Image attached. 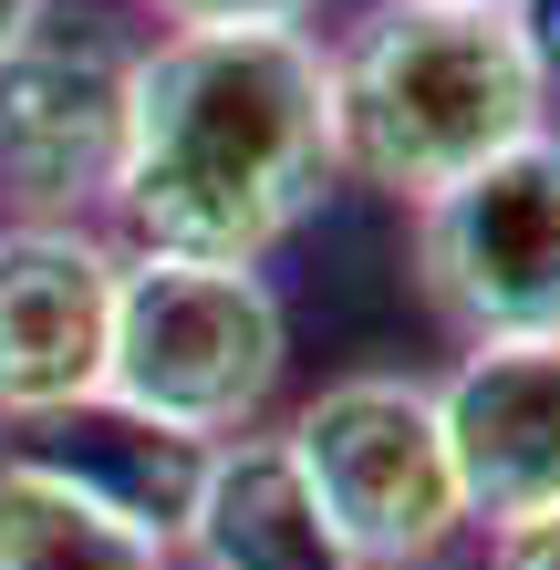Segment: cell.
<instances>
[{
	"label": "cell",
	"mask_w": 560,
	"mask_h": 570,
	"mask_svg": "<svg viewBox=\"0 0 560 570\" xmlns=\"http://www.w3.org/2000/svg\"><path fill=\"white\" fill-rule=\"evenodd\" d=\"M343 187L333 62L312 31H156L125 73L115 228L125 249L259 271Z\"/></svg>",
	"instance_id": "cell-1"
},
{
	"label": "cell",
	"mask_w": 560,
	"mask_h": 570,
	"mask_svg": "<svg viewBox=\"0 0 560 570\" xmlns=\"http://www.w3.org/2000/svg\"><path fill=\"white\" fill-rule=\"evenodd\" d=\"M322 62H333L343 177L405 208L550 125V83L509 0H374L343 42H322Z\"/></svg>",
	"instance_id": "cell-2"
},
{
	"label": "cell",
	"mask_w": 560,
	"mask_h": 570,
	"mask_svg": "<svg viewBox=\"0 0 560 570\" xmlns=\"http://www.w3.org/2000/svg\"><path fill=\"white\" fill-rule=\"evenodd\" d=\"M281 374H291V312H281L271 271L125 249L105 394H94V405L177 435V446H228V435L271 425Z\"/></svg>",
	"instance_id": "cell-3"
},
{
	"label": "cell",
	"mask_w": 560,
	"mask_h": 570,
	"mask_svg": "<svg viewBox=\"0 0 560 570\" xmlns=\"http://www.w3.org/2000/svg\"><path fill=\"white\" fill-rule=\"evenodd\" d=\"M312 509L333 519L353 570H436L456 550V466L436 435V384L415 374H343L281 425Z\"/></svg>",
	"instance_id": "cell-4"
},
{
	"label": "cell",
	"mask_w": 560,
	"mask_h": 570,
	"mask_svg": "<svg viewBox=\"0 0 560 570\" xmlns=\"http://www.w3.org/2000/svg\"><path fill=\"white\" fill-rule=\"evenodd\" d=\"M415 291L456 343L560 332V115L415 208Z\"/></svg>",
	"instance_id": "cell-5"
},
{
	"label": "cell",
	"mask_w": 560,
	"mask_h": 570,
	"mask_svg": "<svg viewBox=\"0 0 560 570\" xmlns=\"http://www.w3.org/2000/svg\"><path fill=\"white\" fill-rule=\"evenodd\" d=\"M125 73L136 42L105 21H31L0 52V208L94 218L125 156Z\"/></svg>",
	"instance_id": "cell-6"
},
{
	"label": "cell",
	"mask_w": 560,
	"mask_h": 570,
	"mask_svg": "<svg viewBox=\"0 0 560 570\" xmlns=\"http://www.w3.org/2000/svg\"><path fill=\"white\" fill-rule=\"evenodd\" d=\"M125 249L94 218H0V425H52L105 394Z\"/></svg>",
	"instance_id": "cell-7"
},
{
	"label": "cell",
	"mask_w": 560,
	"mask_h": 570,
	"mask_svg": "<svg viewBox=\"0 0 560 570\" xmlns=\"http://www.w3.org/2000/svg\"><path fill=\"white\" fill-rule=\"evenodd\" d=\"M436 435L468 529H530L560 509V332L468 343L436 384Z\"/></svg>",
	"instance_id": "cell-8"
},
{
	"label": "cell",
	"mask_w": 560,
	"mask_h": 570,
	"mask_svg": "<svg viewBox=\"0 0 560 570\" xmlns=\"http://www.w3.org/2000/svg\"><path fill=\"white\" fill-rule=\"evenodd\" d=\"M187 570H353V550L333 540V519L312 509L302 466L271 425L197 446V478L177 498V540Z\"/></svg>",
	"instance_id": "cell-9"
},
{
	"label": "cell",
	"mask_w": 560,
	"mask_h": 570,
	"mask_svg": "<svg viewBox=\"0 0 560 570\" xmlns=\"http://www.w3.org/2000/svg\"><path fill=\"white\" fill-rule=\"evenodd\" d=\"M0 570H177V550L125 498H105L42 446H21L0 456Z\"/></svg>",
	"instance_id": "cell-10"
},
{
	"label": "cell",
	"mask_w": 560,
	"mask_h": 570,
	"mask_svg": "<svg viewBox=\"0 0 560 570\" xmlns=\"http://www.w3.org/2000/svg\"><path fill=\"white\" fill-rule=\"evenodd\" d=\"M167 31H312L322 0H136Z\"/></svg>",
	"instance_id": "cell-11"
},
{
	"label": "cell",
	"mask_w": 560,
	"mask_h": 570,
	"mask_svg": "<svg viewBox=\"0 0 560 570\" xmlns=\"http://www.w3.org/2000/svg\"><path fill=\"white\" fill-rule=\"evenodd\" d=\"M488 570H560V509L530 519V529H499V540H488Z\"/></svg>",
	"instance_id": "cell-12"
},
{
	"label": "cell",
	"mask_w": 560,
	"mask_h": 570,
	"mask_svg": "<svg viewBox=\"0 0 560 570\" xmlns=\"http://www.w3.org/2000/svg\"><path fill=\"white\" fill-rule=\"evenodd\" d=\"M509 21H519V42H530L540 83L560 94V0H509Z\"/></svg>",
	"instance_id": "cell-13"
},
{
	"label": "cell",
	"mask_w": 560,
	"mask_h": 570,
	"mask_svg": "<svg viewBox=\"0 0 560 570\" xmlns=\"http://www.w3.org/2000/svg\"><path fill=\"white\" fill-rule=\"evenodd\" d=\"M31 21H52V0H0V52H11Z\"/></svg>",
	"instance_id": "cell-14"
},
{
	"label": "cell",
	"mask_w": 560,
	"mask_h": 570,
	"mask_svg": "<svg viewBox=\"0 0 560 570\" xmlns=\"http://www.w3.org/2000/svg\"><path fill=\"white\" fill-rule=\"evenodd\" d=\"M436 570H446V560H436Z\"/></svg>",
	"instance_id": "cell-15"
}]
</instances>
